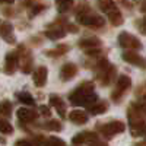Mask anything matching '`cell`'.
<instances>
[{
  "label": "cell",
  "instance_id": "obj_8",
  "mask_svg": "<svg viewBox=\"0 0 146 146\" xmlns=\"http://www.w3.org/2000/svg\"><path fill=\"white\" fill-rule=\"evenodd\" d=\"M121 58H123L126 63H129V64H133V66H139V67H143V69H146V60H145L142 56H139L137 53L131 51V50H126L123 54H121Z\"/></svg>",
  "mask_w": 146,
  "mask_h": 146
},
{
  "label": "cell",
  "instance_id": "obj_7",
  "mask_svg": "<svg viewBox=\"0 0 146 146\" xmlns=\"http://www.w3.org/2000/svg\"><path fill=\"white\" fill-rule=\"evenodd\" d=\"M21 63V56L18 51H12L6 56L5 58V73L6 75H13L16 67Z\"/></svg>",
  "mask_w": 146,
  "mask_h": 146
},
{
  "label": "cell",
  "instance_id": "obj_29",
  "mask_svg": "<svg viewBox=\"0 0 146 146\" xmlns=\"http://www.w3.org/2000/svg\"><path fill=\"white\" fill-rule=\"evenodd\" d=\"M44 9H45V6H42V5H35V6H32L31 10H29V18H32V16H35V15H38L40 12H42Z\"/></svg>",
  "mask_w": 146,
  "mask_h": 146
},
{
  "label": "cell",
  "instance_id": "obj_20",
  "mask_svg": "<svg viewBox=\"0 0 146 146\" xmlns=\"http://www.w3.org/2000/svg\"><path fill=\"white\" fill-rule=\"evenodd\" d=\"M21 70L23 73H27V75L32 72V57L29 56V53H27L25 56L22 54V57H21Z\"/></svg>",
  "mask_w": 146,
  "mask_h": 146
},
{
  "label": "cell",
  "instance_id": "obj_31",
  "mask_svg": "<svg viewBox=\"0 0 146 146\" xmlns=\"http://www.w3.org/2000/svg\"><path fill=\"white\" fill-rule=\"evenodd\" d=\"M85 54L89 56V57H95V56H100L101 54V47L100 48H91V50H86Z\"/></svg>",
  "mask_w": 146,
  "mask_h": 146
},
{
  "label": "cell",
  "instance_id": "obj_1",
  "mask_svg": "<svg viewBox=\"0 0 146 146\" xmlns=\"http://www.w3.org/2000/svg\"><path fill=\"white\" fill-rule=\"evenodd\" d=\"M95 85L94 82H82L78 88L73 89V92L69 95V102L75 107H92L98 101V95L94 92Z\"/></svg>",
  "mask_w": 146,
  "mask_h": 146
},
{
  "label": "cell",
  "instance_id": "obj_35",
  "mask_svg": "<svg viewBox=\"0 0 146 146\" xmlns=\"http://www.w3.org/2000/svg\"><path fill=\"white\" fill-rule=\"evenodd\" d=\"M140 10L143 12V13H146V2H145V3H142V6H140Z\"/></svg>",
  "mask_w": 146,
  "mask_h": 146
},
{
  "label": "cell",
  "instance_id": "obj_25",
  "mask_svg": "<svg viewBox=\"0 0 146 146\" xmlns=\"http://www.w3.org/2000/svg\"><path fill=\"white\" fill-rule=\"evenodd\" d=\"M0 130H2L3 135H12L13 133V127L6 118H2V121H0Z\"/></svg>",
  "mask_w": 146,
  "mask_h": 146
},
{
  "label": "cell",
  "instance_id": "obj_27",
  "mask_svg": "<svg viewBox=\"0 0 146 146\" xmlns=\"http://www.w3.org/2000/svg\"><path fill=\"white\" fill-rule=\"evenodd\" d=\"M44 146H64V142L62 139H58V137H50Z\"/></svg>",
  "mask_w": 146,
  "mask_h": 146
},
{
  "label": "cell",
  "instance_id": "obj_32",
  "mask_svg": "<svg viewBox=\"0 0 146 146\" xmlns=\"http://www.w3.org/2000/svg\"><path fill=\"white\" fill-rule=\"evenodd\" d=\"M40 111H41V114H42L44 117H50V115H51L50 108H48V107H45V105H41V107H40Z\"/></svg>",
  "mask_w": 146,
  "mask_h": 146
},
{
  "label": "cell",
  "instance_id": "obj_18",
  "mask_svg": "<svg viewBox=\"0 0 146 146\" xmlns=\"http://www.w3.org/2000/svg\"><path fill=\"white\" fill-rule=\"evenodd\" d=\"M44 34H45V36H47L48 40H53V41L62 40V38H64V36H66V31L63 28H60V27H57L56 29H47Z\"/></svg>",
  "mask_w": 146,
  "mask_h": 146
},
{
  "label": "cell",
  "instance_id": "obj_15",
  "mask_svg": "<svg viewBox=\"0 0 146 146\" xmlns=\"http://www.w3.org/2000/svg\"><path fill=\"white\" fill-rule=\"evenodd\" d=\"M78 44L83 51H86V50H91V48H100L101 40L96 38V36H88V38H82Z\"/></svg>",
  "mask_w": 146,
  "mask_h": 146
},
{
  "label": "cell",
  "instance_id": "obj_2",
  "mask_svg": "<svg viewBox=\"0 0 146 146\" xmlns=\"http://www.w3.org/2000/svg\"><path fill=\"white\" fill-rule=\"evenodd\" d=\"M76 21H78V23H80V25L89 27V28H101V27H104V22H105L102 16L94 13L88 5H82V6L78 7Z\"/></svg>",
  "mask_w": 146,
  "mask_h": 146
},
{
  "label": "cell",
  "instance_id": "obj_6",
  "mask_svg": "<svg viewBox=\"0 0 146 146\" xmlns=\"http://www.w3.org/2000/svg\"><path fill=\"white\" fill-rule=\"evenodd\" d=\"M118 44L120 47H123L124 50H140L142 48V42L137 36L131 35L129 32H121L118 35Z\"/></svg>",
  "mask_w": 146,
  "mask_h": 146
},
{
  "label": "cell",
  "instance_id": "obj_17",
  "mask_svg": "<svg viewBox=\"0 0 146 146\" xmlns=\"http://www.w3.org/2000/svg\"><path fill=\"white\" fill-rule=\"evenodd\" d=\"M107 110H108V104L105 101H96L92 107L88 108V111L92 115H100V114H104Z\"/></svg>",
  "mask_w": 146,
  "mask_h": 146
},
{
  "label": "cell",
  "instance_id": "obj_39",
  "mask_svg": "<svg viewBox=\"0 0 146 146\" xmlns=\"http://www.w3.org/2000/svg\"><path fill=\"white\" fill-rule=\"evenodd\" d=\"M145 142H146V135H145Z\"/></svg>",
  "mask_w": 146,
  "mask_h": 146
},
{
  "label": "cell",
  "instance_id": "obj_3",
  "mask_svg": "<svg viewBox=\"0 0 146 146\" xmlns=\"http://www.w3.org/2000/svg\"><path fill=\"white\" fill-rule=\"evenodd\" d=\"M98 67V73H96V79L100 80L102 86H108L114 79H115V67L108 63L107 58H102L96 64Z\"/></svg>",
  "mask_w": 146,
  "mask_h": 146
},
{
  "label": "cell",
  "instance_id": "obj_33",
  "mask_svg": "<svg viewBox=\"0 0 146 146\" xmlns=\"http://www.w3.org/2000/svg\"><path fill=\"white\" fill-rule=\"evenodd\" d=\"M135 105H136V107L140 110V111L146 115V100H145V101H142V102H137V104H135Z\"/></svg>",
  "mask_w": 146,
  "mask_h": 146
},
{
  "label": "cell",
  "instance_id": "obj_10",
  "mask_svg": "<svg viewBox=\"0 0 146 146\" xmlns=\"http://www.w3.org/2000/svg\"><path fill=\"white\" fill-rule=\"evenodd\" d=\"M76 75H78V66L75 63H64L62 69H60V79L63 82L73 79Z\"/></svg>",
  "mask_w": 146,
  "mask_h": 146
},
{
  "label": "cell",
  "instance_id": "obj_36",
  "mask_svg": "<svg viewBox=\"0 0 146 146\" xmlns=\"http://www.w3.org/2000/svg\"><path fill=\"white\" fill-rule=\"evenodd\" d=\"M142 31L146 34V19H145V21H143V23H142Z\"/></svg>",
  "mask_w": 146,
  "mask_h": 146
},
{
  "label": "cell",
  "instance_id": "obj_30",
  "mask_svg": "<svg viewBox=\"0 0 146 146\" xmlns=\"http://www.w3.org/2000/svg\"><path fill=\"white\" fill-rule=\"evenodd\" d=\"M15 146H35V142L34 139L32 140H28V139H21L15 143Z\"/></svg>",
  "mask_w": 146,
  "mask_h": 146
},
{
  "label": "cell",
  "instance_id": "obj_19",
  "mask_svg": "<svg viewBox=\"0 0 146 146\" xmlns=\"http://www.w3.org/2000/svg\"><path fill=\"white\" fill-rule=\"evenodd\" d=\"M107 18H108V21L111 22V25L113 27H120V25H123V15H121V12L118 10V9H114V10H111L110 13L107 15Z\"/></svg>",
  "mask_w": 146,
  "mask_h": 146
},
{
  "label": "cell",
  "instance_id": "obj_16",
  "mask_svg": "<svg viewBox=\"0 0 146 146\" xmlns=\"http://www.w3.org/2000/svg\"><path fill=\"white\" fill-rule=\"evenodd\" d=\"M69 120L72 121V123H75V124H85V123H88V114L85 113V111H80V110H73V111L69 113Z\"/></svg>",
  "mask_w": 146,
  "mask_h": 146
},
{
  "label": "cell",
  "instance_id": "obj_21",
  "mask_svg": "<svg viewBox=\"0 0 146 146\" xmlns=\"http://www.w3.org/2000/svg\"><path fill=\"white\" fill-rule=\"evenodd\" d=\"M98 7H100L101 12H104L105 15H108L111 10L117 9L114 0H98Z\"/></svg>",
  "mask_w": 146,
  "mask_h": 146
},
{
  "label": "cell",
  "instance_id": "obj_4",
  "mask_svg": "<svg viewBox=\"0 0 146 146\" xmlns=\"http://www.w3.org/2000/svg\"><path fill=\"white\" fill-rule=\"evenodd\" d=\"M98 129L102 133L104 137L110 139V137L118 135V133H123L126 130V124L123 123V121H120V120H113V121H110V123H107V124H100Z\"/></svg>",
  "mask_w": 146,
  "mask_h": 146
},
{
  "label": "cell",
  "instance_id": "obj_34",
  "mask_svg": "<svg viewBox=\"0 0 146 146\" xmlns=\"http://www.w3.org/2000/svg\"><path fill=\"white\" fill-rule=\"evenodd\" d=\"M91 146H108V145H107V143H104V142H102V140H100V139H96L95 142H92V143H91Z\"/></svg>",
  "mask_w": 146,
  "mask_h": 146
},
{
  "label": "cell",
  "instance_id": "obj_28",
  "mask_svg": "<svg viewBox=\"0 0 146 146\" xmlns=\"http://www.w3.org/2000/svg\"><path fill=\"white\" fill-rule=\"evenodd\" d=\"M72 7V0H63V2H58V12H66Z\"/></svg>",
  "mask_w": 146,
  "mask_h": 146
},
{
  "label": "cell",
  "instance_id": "obj_26",
  "mask_svg": "<svg viewBox=\"0 0 146 146\" xmlns=\"http://www.w3.org/2000/svg\"><path fill=\"white\" fill-rule=\"evenodd\" d=\"M0 113H2L3 117L10 115V113H12V104L9 101H3L2 102V107H0Z\"/></svg>",
  "mask_w": 146,
  "mask_h": 146
},
{
  "label": "cell",
  "instance_id": "obj_22",
  "mask_svg": "<svg viewBox=\"0 0 146 146\" xmlns=\"http://www.w3.org/2000/svg\"><path fill=\"white\" fill-rule=\"evenodd\" d=\"M67 51H69V47H67V45H63V44H60V45H57L56 48L47 50V51H45V54H47L48 57H60V56L66 54Z\"/></svg>",
  "mask_w": 146,
  "mask_h": 146
},
{
  "label": "cell",
  "instance_id": "obj_38",
  "mask_svg": "<svg viewBox=\"0 0 146 146\" xmlns=\"http://www.w3.org/2000/svg\"><path fill=\"white\" fill-rule=\"evenodd\" d=\"M56 2H57V3H58V2H63V0H56Z\"/></svg>",
  "mask_w": 146,
  "mask_h": 146
},
{
  "label": "cell",
  "instance_id": "obj_12",
  "mask_svg": "<svg viewBox=\"0 0 146 146\" xmlns=\"http://www.w3.org/2000/svg\"><path fill=\"white\" fill-rule=\"evenodd\" d=\"M16 117H18V120L21 121V123H32L34 120H36L38 114H36L34 110H31V108L22 107V108H19L16 111Z\"/></svg>",
  "mask_w": 146,
  "mask_h": 146
},
{
  "label": "cell",
  "instance_id": "obj_5",
  "mask_svg": "<svg viewBox=\"0 0 146 146\" xmlns=\"http://www.w3.org/2000/svg\"><path fill=\"white\" fill-rule=\"evenodd\" d=\"M131 86V79L127 75H120L117 82H115V88L111 94V100H114L115 102L121 100V96L126 94V91Z\"/></svg>",
  "mask_w": 146,
  "mask_h": 146
},
{
  "label": "cell",
  "instance_id": "obj_13",
  "mask_svg": "<svg viewBox=\"0 0 146 146\" xmlns=\"http://www.w3.org/2000/svg\"><path fill=\"white\" fill-rule=\"evenodd\" d=\"M98 139V135L95 131H82V133H78V135L73 136L72 142L75 145H79V143H92Z\"/></svg>",
  "mask_w": 146,
  "mask_h": 146
},
{
  "label": "cell",
  "instance_id": "obj_14",
  "mask_svg": "<svg viewBox=\"0 0 146 146\" xmlns=\"http://www.w3.org/2000/svg\"><path fill=\"white\" fill-rule=\"evenodd\" d=\"M2 38L9 44H15L16 38L13 35V25L10 22H2Z\"/></svg>",
  "mask_w": 146,
  "mask_h": 146
},
{
  "label": "cell",
  "instance_id": "obj_37",
  "mask_svg": "<svg viewBox=\"0 0 146 146\" xmlns=\"http://www.w3.org/2000/svg\"><path fill=\"white\" fill-rule=\"evenodd\" d=\"M3 3H7V5H12V3H15V0H2Z\"/></svg>",
  "mask_w": 146,
  "mask_h": 146
},
{
  "label": "cell",
  "instance_id": "obj_11",
  "mask_svg": "<svg viewBox=\"0 0 146 146\" xmlns=\"http://www.w3.org/2000/svg\"><path fill=\"white\" fill-rule=\"evenodd\" d=\"M50 105L57 111V114L62 117V118H66V102L62 100V96H58L56 94H51L50 95Z\"/></svg>",
  "mask_w": 146,
  "mask_h": 146
},
{
  "label": "cell",
  "instance_id": "obj_24",
  "mask_svg": "<svg viewBox=\"0 0 146 146\" xmlns=\"http://www.w3.org/2000/svg\"><path fill=\"white\" fill-rule=\"evenodd\" d=\"M44 129L45 130H51V131H60L63 129V126L57 120H50V121H47V123L44 124Z\"/></svg>",
  "mask_w": 146,
  "mask_h": 146
},
{
  "label": "cell",
  "instance_id": "obj_23",
  "mask_svg": "<svg viewBox=\"0 0 146 146\" xmlns=\"http://www.w3.org/2000/svg\"><path fill=\"white\" fill-rule=\"evenodd\" d=\"M16 98L19 100V102H22V104H25V105H35V100L31 96V94L29 92H19V94H16Z\"/></svg>",
  "mask_w": 146,
  "mask_h": 146
},
{
  "label": "cell",
  "instance_id": "obj_9",
  "mask_svg": "<svg viewBox=\"0 0 146 146\" xmlns=\"http://www.w3.org/2000/svg\"><path fill=\"white\" fill-rule=\"evenodd\" d=\"M47 78H48V70L44 66L36 67L32 73V80H34V85L36 88H42L47 83Z\"/></svg>",
  "mask_w": 146,
  "mask_h": 146
}]
</instances>
